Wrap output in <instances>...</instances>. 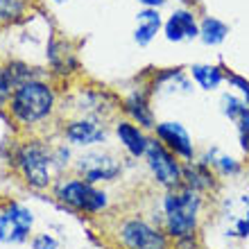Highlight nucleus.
I'll use <instances>...</instances> for the list:
<instances>
[{
    "label": "nucleus",
    "mask_w": 249,
    "mask_h": 249,
    "mask_svg": "<svg viewBox=\"0 0 249 249\" xmlns=\"http://www.w3.org/2000/svg\"><path fill=\"white\" fill-rule=\"evenodd\" d=\"M206 209V197L195 190L179 186L172 190H163L159 199V220L157 222L172 238V243L193 238L199 233Z\"/></svg>",
    "instance_id": "1"
},
{
    "label": "nucleus",
    "mask_w": 249,
    "mask_h": 249,
    "mask_svg": "<svg viewBox=\"0 0 249 249\" xmlns=\"http://www.w3.org/2000/svg\"><path fill=\"white\" fill-rule=\"evenodd\" d=\"M57 111V91L46 79H32L14 89L7 102V116L23 129L48 123Z\"/></svg>",
    "instance_id": "2"
},
{
    "label": "nucleus",
    "mask_w": 249,
    "mask_h": 249,
    "mask_svg": "<svg viewBox=\"0 0 249 249\" xmlns=\"http://www.w3.org/2000/svg\"><path fill=\"white\" fill-rule=\"evenodd\" d=\"M12 165L32 190H46L54 186V177L59 175L54 168L53 145L39 138H30L16 145L12 152Z\"/></svg>",
    "instance_id": "3"
},
{
    "label": "nucleus",
    "mask_w": 249,
    "mask_h": 249,
    "mask_svg": "<svg viewBox=\"0 0 249 249\" xmlns=\"http://www.w3.org/2000/svg\"><path fill=\"white\" fill-rule=\"evenodd\" d=\"M54 199L66 209L89 217H98L111 206L109 190L98 184H91L82 177H59L53 186Z\"/></svg>",
    "instance_id": "4"
},
{
    "label": "nucleus",
    "mask_w": 249,
    "mask_h": 249,
    "mask_svg": "<svg viewBox=\"0 0 249 249\" xmlns=\"http://www.w3.org/2000/svg\"><path fill=\"white\" fill-rule=\"evenodd\" d=\"M116 243L123 249H175L161 224L145 215H127L116 227Z\"/></svg>",
    "instance_id": "5"
},
{
    "label": "nucleus",
    "mask_w": 249,
    "mask_h": 249,
    "mask_svg": "<svg viewBox=\"0 0 249 249\" xmlns=\"http://www.w3.org/2000/svg\"><path fill=\"white\" fill-rule=\"evenodd\" d=\"M143 161L152 184L159 186L161 190H172L184 184V161L175 152L168 150L159 138L152 136Z\"/></svg>",
    "instance_id": "6"
},
{
    "label": "nucleus",
    "mask_w": 249,
    "mask_h": 249,
    "mask_svg": "<svg viewBox=\"0 0 249 249\" xmlns=\"http://www.w3.org/2000/svg\"><path fill=\"white\" fill-rule=\"evenodd\" d=\"M77 177L91 181V184H113L123 177L124 172V161L109 150H100V147H91V150L82 152L75 163H72Z\"/></svg>",
    "instance_id": "7"
},
{
    "label": "nucleus",
    "mask_w": 249,
    "mask_h": 249,
    "mask_svg": "<svg viewBox=\"0 0 249 249\" xmlns=\"http://www.w3.org/2000/svg\"><path fill=\"white\" fill-rule=\"evenodd\" d=\"M217 229L224 240L249 238V193L227 195L217 204Z\"/></svg>",
    "instance_id": "8"
},
{
    "label": "nucleus",
    "mask_w": 249,
    "mask_h": 249,
    "mask_svg": "<svg viewBox=\"0 0 249 249\" xmlns=\"http://www.w3.org/2000/svg\"><path fill=\"white\" fill-rule=\"evenodd\" d=\"M34 229V213L23 202L9 199L0 206V245H23Z\"/></svg>",
    "instance_id": "9"
},
{
    "label": "nucleus",
    "mask_w": 249,
    "mask_h": 249,
    "mask_svg": "<svg viewBox=\"0 0 249 249\" xmlns=\"http://www.w3.org/2000/svg\"><path fill=\"white\" fill-rule=\"evenodd\" d=\"M109 124L105 118H95V116H77V118L68 120V123L61 127V136L71 147H84V150H91V147H98V145L109 143V136H111Z\"/></svg>",
    "instance_id": "10"
},
{
    "label": "nucleus",
    "mask_w": 249,
    "mask_h": 249,
    "mask_svg": "<svg viewBox=\"0 0 249 249\" xmlns=\"http://www.w3.org/2000/svg\"><path fill=\"white\" fill-rule=\"evenodd\" d=\"M147 84L154 98H186L195 93V82L190 79L188 68L181 66L152 71L147 75Z\"/></svg>",
    "instance_id": "11"
},
{
    "label": "nucleus",
    "mask_w": 249,
    "mask_h": 249,
    "mask_svg": "<svg viewBox=\"0 0 249 249\" xmlns=\"http://www.w3.org/2000/svg\"><path fill=\"white\" fill-rule=\"evenodd\" d=\"M152 102H154V95H152L150 91V84H147V77L143 79V82H138V86H134L127 95L123 98V113L124 118H129L131 123L141 124L145 131H154V127H157V111H154V107H152Z\"/></svg>",
    "instance_id": "12"
},
{
    "label": "nucleus",
    "mask_w": 249,
    "mask_h": 249,
    "mask_svg": "<svg viewBox=\"0 0 249 249\" xmlns=\"http://www.w3.org/2000/svg\"><path fill=\"white\" fill-rule=\"evenodd\" d=\"M152 134L170 152H175L181 161H193V159H197L195 138H193V134H190L188 127H186L181 120H159Z\"/></svg>",
    "instance_id": "13"
},
{
    "label": "nucleus",
    "mask_w": 249,
    "mask_h": 249,
    "mask_svg": "<svg viewBox=\"0 0 249 249\" xmlns=\"http://www.w3.org/2000/svg\"><path fill=\"white\" fill-rule=\"evenodd\" d=\"M163 39L168 43H186L199 39V16L193 7H175L163 20Z\"/></svg>",
    "instance_id": "14"
},
{
    "label": "nucleus",
    "mask_w": 249,
    "mask_h": 249,
    "mask_svg": "<svg viewBox=\"0 0 249 249\" xmlns=\"http://www.w3.org/2000/svg\"><path fill=\"white\" fill-rule=\"evenodd\" d=\"M111 129L120 145V150L127 154V159H131V161L145 159V152H147L150 141H152L150 131H145L141 124L131 123L129 118H116L111 124Z\"/></svg>",
    "instance_id": "15"
},
{
    "label": "nucleus",
    "mask_w": 249,
    "mask_h": 249,
    "mask_svg": "<svg viewBox=\"0 0 249 249\" xmlns=\"http://www.w3.org/2000/svg\"><path fill=\"white\" fill-rule=\"evenodd\" d=\"M72 105L79 111V116H95V118L107 120L123 107V100L107 89H82L77 91Z\"/></svg>",
    "instance_id": "16"
},
{
    "label": "nucleus",
    "mask_w": 249,
    "mask_h": 249,
    "mask_svg": "<svg viewBox=\"0 0 249 249\" xmlns=\"http://www.w3.org/2000/svg\"><path fill=\"white\" fill-rule=\"evenodd\" d=\"M181 186L195 190V193H199L204 197L217 195L220 177L215 175V170L211 165H206L199 159H193V161H184V184Z\"/></svg>",
    "instance_id": "17"
},
{
    "label": "nucleus",
    "mask_w": 249,
    "mask_h": 249,
    "mask_svg": "<svg viewBox=\"0 0 249 249\" xmlns=\"http://www.w3.org/2000/svg\"><path fill=\"white\" fill-rule=\"evenodd\" d=\"M199 161H204L206 165H211L215 175L220 179H236V177H243L245 175V161L240 157H233L229 152H222L217 145H209L206 150L199 154Z\"/></svg>",
    "instance_id": "18"
},
{
    "label": "nucleus",
    "mask_w": 249,
    "mask_h": 249,
    "mask_svg": "<svg viewBox=\"0 0 249 249\" xmlns=\"http://www.w3.org/2000/svg\"><path fill=\"white\" fill-rule=\"evenodd\" d=\"M46 59H48V66L53 68V72L59 75V77H68V75H72V72L79 68L75 50H72L66 41H59L54 34L48 36Z\"/></svg>",
    "instance_id": "19"
},
{
    "label": "nucleus",
    "mask_w": 249,
    "mask_h": 249,
    "mask_svg": "<svg viewBox=\"0 0 249 249\" xmlns=\"http://www.w3.org/2000/svg\"><path fill=\"white\" fill-rule=\"evenodd\" d=\"M188 75L195 82L199 91L213 93L220 91L222 84H227V66L220 64H206V61H197V64L188 66Z\"/></svg>",
    "instance_id": "20"
},
{
    "label": "nucleus",
    "mask_w": 249,
    "mask_h": 249,
    "mask_svg": "<svg viewBox=\"0 0 249 249\" xmlns=\"http://www.w3.org/2000/svg\"><path fill=\"white\" fill-rule=\"evenodd\" d=\"M163 16L161 9H150V7H141L136 12V27H134V43L138 48L152 46V41L157 39V34L163 30Z\"/></svg>",
    "instance_id": "21"
},
{
    "label": "nucleus",
    "mask_w": 249,
    "mask_h": 249,
    "mask_svg": "<svg viewBox=\"0 0 249 249\" xmlns=\"http://www.w3.org/2000/svg\"><path fill=\"white\" fill-rule=\"evenodd\" d=\"M231 27L227 20L217 18V16H211V14H204L199 16V39L206 48H220L224 41L229 39Z\"/></svg>",
    "instance_id": "22"
},
{
    "label": "nucleus",
    "mask_w": 249,
    "mask_h": 249,
    "mask_svg": "<svg viewBox=\"0 0 249 249\" xmlns=\"http://www.w3.org/2000/svg\"><path fill=\"white\" fill-rule=\"evenodd\" d=\"M2 71H5L7 75V82H9V86L14 89H18L20 84H25V82H32V79H41L43 77V71H39L36 66L27 64V61L23 59H9L2 64Z\"/></svg>",
    "instance_id": "23"
},
{
    "label": "nucleus",
    "mask_w": 249,
    "mask_h": 249,
    "mask_svg": "<svg viewBox=\"0 0 249 249\" xmlns=\"http://www.w3.org/2000/svg\"><path fill=\"white\" fill-rule=\"evenodd\" d=\"M30 9V0H0V25L23 23Z\"/></svg>",
    "instance_id": "24"
},
{
    "label": "nucleus",
    "mask_w": 249,
    "mask_h": 249,
    "mask_svg": "<svg viewBox=\"0 0 249 249\" xmlns=\"http://www.w3.org/2000/svg\"><path fill=\"white\" fill-rule=\"evenodd\" d=\"M247 102H245L238 93L233 91H224L222 95H220V113H222L224 118L229 120V123H233V120L240 116V113L247 109Z\"/></svg>",
    "instance_id": "25"
},
{
    "label": "nucleus",
    "mask_w": 249,
    "mask_h": 249,
    "mask_svg": "<svg viewBox=\"0 0 249 249\" xmlns=\"http://www.w3.org/2000/svg\"><path fill=\"white\" fill-rule=\"evenodd\" d=\"M231 124L236 127L238 147H240V152H243V157H249V107Z\"/></svg>",
    "instance_id": "26"
},
{
    "label": "nucleus",
    "mask_w": 249,
    "mask_h": 249,
    "mask_svg": "<svg viewBox=\"0 0 249 249\" xmlns=\"http://www.w3.org/2000/svg\"><path fill=\"white\" fill-rule=\"evenodd\" d=\"M227 84H229V91L238 93V95L249 105V79L245 77V75L227 68Z\"/></svg>",
    "instance_id": "27"
},
{
    "label": "nucleus",
    "mask_w": 249,
    "mask_h": 249,
    "mask_svg": "<svg viewBox=\"0 0 249 249\" xmlns=\"http://www.w3.org/2000/svg\"><path fill=\"white\" fill-rule=\"evenodd\" d=\"M53 159H54V168H57V172H64V168H68L71 163H75V159H72V150L71 145L64 143H57L53 145Z\"/></svg>",
    "instance_id": "28"
},
{
    "label": "nucleus",
    "mask_w": 249,
    "mask_h": 249,
    "mask_svg": "<svg viewBox=\"0 0 249 249\" xmlns=\"http://www.w3.org/2000/svg\"><path fill=\"white\" fill-rule=\"evenodd\" d=\"M30 247H32V249H59V240H57L53 233L41 231V233L32 236V240H30Z\"/></svg>",
    "instance_id": "29"
},
{
    "label": "nucleus",
    "mask_w": 249,
    "mask_h": 249,
    "mask_svg": "<svg viewBox=\"0 0 249 249\" xmlns=\"http://www.w3.org/2000/svg\"><path fill=\"white\" fill-rule=\"evenodd\" d=\"M9 95H12V86L7 82V75H5V71H2V64H0V111L7 109Z\"/></svg>",
    "instance_id": "30"
},
{
    "label": "nucleus",
    "mask_w": 249,
    "mask_h": 249,
    "mask_svg": "<svg viewBox=\"0 0 249 249\" xmlns=\"http://www.w3.org/2000/svg\"><path fill=\"white\" fill-rule=\"evenodd\" d=\"M141 7H150V9H161L168 0H136Z\"/></svg>",
    "instance_id": "31"
},
{
    "label": "nucleus",
    "mask_w": 249,
    "mask_h": 249,
    "mask_svg": "<svg viewBox=\"0 0 249 249\" xmlns=\"http://www.w3.org/2000/svg\"><path fill=\"white\" fill-rule=\"evenodd\" d=\"M179 2H181V7H190L193 2H195V0H179Z\"/></svg>",
    "instance_id": "32"
},
{
    "label": "nucleus",
    "mask_w": 249,
    "mask_h": 249,
    "mask_svg": "<svg viewBox=\"0 0 249 249\" xmlns=\"http://www.w3.org/2000/svg\"><path fill=\"white\" fill-rule=\"evenodd\" d=\"M50 2H54V5H66L68 0H50Z\"/></svg>",
    "instance_id": "33"
},
{
    "label": "nucleus",
    "mask_w": 249,
    "mask_h": 249,
    "mask_svg": "<svg viewBox=\"0 0 249 249\" xmlns=\"http://www.w3.org/2000/svg\"><path fill=\"white\" fill-rule=\"evenodd\" d=\"M245 179H247V184H249V168L245 170Z\"/></svg>",
    "instance_id": "34"
}]
</instances>
